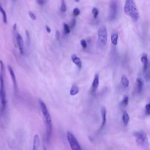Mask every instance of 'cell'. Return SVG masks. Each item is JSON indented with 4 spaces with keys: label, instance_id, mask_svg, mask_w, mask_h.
Instances as JSON below:
<instances>
[{
    "label": "cell",
    "instance_id": "cell-12",
    "mask_svg": "<svg viewBox=\"0 0 150 150\" xmlns=\"http://www.w3.org/2000/svg\"><path fill=\"white\" fill-rule=\"evenodd\" d=\"M141 60L143 63V72L145 73L147 70L148 68V55L146 53H144L142 54L141 58Z\"/></svg>",
    "mask_w": 150,
    "mask_h": 150
},
{
    "label": "cell",
    "instance_id": "cell-31",
    "mask_svg": "<svg viewBox=\"0 0 150 150\" xmlns=\"http://www.w3.org/2000/svg\"><path fill=\"white\" fill-rule=\"evenodd\" d=\"M56 38L57 40H59V38H60V32L58 30H56Z\"/></svg>",
    "mask_w": 150,
    "mask_h": 150
},
{
    "label": "cell",
    "instance_id": "cell-15",
    "mask_svg": "<svg viewBox=\"0 0 150 150\" xmlns=\"http://www.w3.org/2000/svg\"><path fill=\"white\" fill-rule=\"evenodd\" d=\"M122 120L124 125H127L129 121V116L126 111H124L122 115Z\"/></svg>",
    "mask_w": 150,
    "mask_h": 150
},
{
    "label": "cell",
    "instance_id": "cell-22",
    "mask_svg": "<svg viewBox=\"0 0 150 150\" xmlns=\"http://www.w3.org/2000/svg\"><path fill=\"white\" fill-rule=\"evenodd\" d=\"M91 12H92V14H93V18L94 19H96L98 15V9L96 8V7H94L93 9H92V11H91Z\"/></svg>",
    "mask_w": 150,
    "mask_h": 150
},
{
    "label": "cell",
    "instance_id": "cell-24",
    "mask_svg": "<svg viewBox=\"0 0 150 150\" xmlns=\"http://www.w3.org/2000/svg\"><path fill=\"white\" fill-rule=\"evenodd\" d=\"M61 11L63 12H66V5L65 4V0H61Z\"/></svg>",
    "mask_w": 150,
    "mask_h": 150
},
{
    "label": "cell",
    "instance_id": "cell-21",
    "mask_svg": "<svg viewBox=\"0 0 150 150\" xmlns=\"http://www.w3.org/2000/svg\"><path fill=\"white\" fill-rule=\"evenodd\" d=\"M128 102H129V98L128 96H125L123 99L122 100V101L120 103V105L122 107H126L128 104Z\"/></svg>",
    "mask_w": 150,
    "mask_h": 150
},
{
    "label": "cell",
    "instance_id": "cell-6",
    "mask_svg": "<svg viewBox=\"0 0 150 150\" xmlns=\"http://www.w3.org/2000/svg\"><path fill=\"white\" fill-rule=\"evenodd\" d=\"M134 136L135 141L140 145H145L148 142V138L146 134L144 131H138L134 133Z\"/></svg>",
    "mask_w": 150,
    "mask_h": 150
},
{
    "label": "cell",
    "instance_id": "cell-25",
    "mask_svg": "<svg viewBox=\"0 0 150 150\" xmlns=\"http://www.w3.org/2000/svg\"><path fill=\"white\" fill-rule=\"evenodd\" d=\"M76 20L75 18H73L70 23V25H69L70 27V29L74 28V27L76 26Z\"/></svg>",
    "mask_w": 150,
    "mask_h": 150
},
{
    "label": "cell",
    "instance_id": "cell-2",
    "mask_svg": "<svg viewBox=\"0 0 150 150\" xmlns=\"http://www.w3.org/2000/svg\"><path fill=\"white\" fill-rule=\"evenodd\" d=\"M4 65L2 60H0V113L2 114L6 105V93L5 90L4 86Z\"/></svg>",
    "mask_w": 150,
    "mask_h": 150
},
{
    "label": "cell",
    "instance_id": "cell-16",
    "mask_svg": "<svg viewBox=\"0 0 150 150\" xmlns=\"http://www.w3.org/2000/svg\"><path fill=\"white\" fill-rule=\"evenodd\" d=\"M137 90H138V93L139 94L141 93L143 86H144V82L142 81V80L138 77L137 79Z\"/></svg>",
    "mask_w": 150,
    "mask_h": 150
},
{
    "label": "cell",
    "instance_id": "cell-30",
    "mask_svg": "<svg viewBox=\"0 0 150 150\" xmlns=\"http://www.w3.org/2000/svg\"><path fill=\"white\" fill-rule=\"evenodd\" d=\"M80 43H81V46L84 49L87 47V42L86 41L84 40V39H82L80 42Z\"/></svg>",
    "mask_w": 150,
    "mask_h": 150
},
{
    "label": "cell",
    "instance_id": "cell-35",
    "mask_svg": "<svg viewBox=\"0 0 150 150\" xmlns=\"http://www.w3.org/2000/svg\"><path fill=\"white\" fill-rule=\"evenodd\" d=\"M74 1H76L77 3H78V2L80 1V0H74Z\"/></svg>",
    "mask_w": 150,
    "mask_h": 150
},
{
    "label": "cell",
    "instance_id": "cell-26",
    "mask_svg": "<svg viewBox=\"0 0 150 150\" xmlns=\"http://www.w3.org/2000/svg\"><path fill=\"white\" fill-rule=\"evenodd\" d=\"M145 115H149L150 114V104L148 103L146 105H145Z\"/></svg>",
    "mask_w": 150,
    "mask_h": 150
},
{
    "label": "cell",
    "instance_id": "cell-11",
    "mask_svg": "<svg viewBox=\"0 0 150 150\" xmlns=\"http://www.w3.org/2000/svg\"><path fill=\"white\" fill-rule=\"evenodd\" d=\"M98 85H99V76L98 74H96L91 84V93H94L96 92V91L98 88Z\"/></svg>",
    "mask_w": 150,
    "mask_h": 150
},
{
    "label": "cell",
    "instance_id": "cell-7",
    "mask_svg": "<svg viewBox=\"0 0 150 150\" xmlns=\"http://www.w3.org/2000/svg\"><path fill=\"white\" fill-rule=\"evenodd\" d=\"M118 9V2L117 0H111L110 2V13H109V20H114L117 15Z\"/></svg>",
    "mask_w": 150,
    "mask_h": 150
},
{
    "label": "cell",
    "instance_id": "cell-29",
    "mask_svg": "<svg viewBox=\"0 0 150 150\" xmlns=\"http://www.w3.org/2000/svg\"><path fill=\"white\" fill-rule=\"evenodd\" d=\"M29 16L30 17V18H31L32 20L35 21V20L36 19V15H35L33 12L29 11Z\"/></svg>",
    "mask_w": 150,
    "mask_h": 150
},
{
    "label": "cell",
    "instance_id": "cell-19",
    "mask_svg": "<svg viewBox=\"0 0 150 150\" xmlns=\"http://www.w3.org/2000/svg\"><path fill=\"white\" fill-rule=\"evenodd\" d=\"M0 12L2 15V20L4 23L6 24L7 23V15H6V13L5 12V11L4 10V9L3 8V7L2 6V5L0 4Z\"/></svg>",
    "mask_w": 150,
    "mask_h": 150
},
{
    "label": "cell",
    "instance_id": "cell-17",
    "mask_svg": "<svg viewBox=\"0 0 150 150\" xmlns=\"http://www.w3.org/2000/svg\"><path fill=\"white\" fill-rule=\"evenodd\" d=\"M121 83L125 87H127L129 86V80H128V79L125 75H122L121 76Z\"/></svg>",
    "mask_w": 150,
    "mask_h": 150
},
{
    "label": "cell",
    "instance_id": "cell-20",
    "mask_svg": "<svg viewBox=\"0 0 150 150\" xmlns=\"http://www.w3.org/2000/svg\"><path fill=\"white\" fill-rule=\"evenodd\" d=\"M118 39V34H117L115 33H112L111 36V41L112 44L114 45V46H116L117 45Z\"/></svg>",
    "mask_w": 150,
    "mask_h": 150
},
{
    "label": "cell",
    "instance_id": "cell-34",
    "mask_svg": "<svg viewBox=\"0 0 150 150\" xmlns=\"http://www.w3.org/2000/svg\"><path fill=\"white\" fill-rule=\"evenodd\" d=\"M43 150H47L45 145H43Z\"/></svg>",
    "mask_w": 150,
    "mask_h": 150
},
{
    "label": "cell",
    "instance_id": "cell-4",
    "mask_svg": "<svg viewBox=\"0 0 150 150\" xmlns=\"http://www.w3.org/2000/svg\"><path fill=\"white\" fill-rule=\"evenodd\" d=\"M98 35V45L100 47H103L105 46L107 41V32L105 26L100 27L97 32Z\"/></svg>",
    "mask_w": 150,
    "mask_h": 150
},
{
    "label": "cell",
    "instance_id": "cell-32",
    "mask_svg": "<svg viewBox=\"0 0 150 150\" xmlns=\"http://www.w3.org/2000/svg\"><path fill=\"white\" fill-rule=\"evenodd\" d=\"M36 2L39 5H43L45 2H44V0H36Z\"/></svg>",
    "mask_w": 150,
    "mask_h": 150
},
{
    "label": "cell",
    "instance_id": "cell-14",
    "mask_svg": "<svg viewBox=\"0 0 150 150\" xmlns=\"http://www.w3.org/2000/svg\"><path fill=\"white\" fill-rule=\"evenodd\" d=\"M40 144V139L39 137L38 134H36L33 138V147L32 150H38L39 146Z\"/></svg>",
    "mask_w": 150,
    "mask_h": 150
},
{
    "label": "cell",
    "instance_id": "cell-1",
    "mask_svg": "<svg viewBox=\"0 0 150 150\" xmlns=\"http://www.w3.org/2000/svg\"><path fill=\"white\" fill-rule=\"evenodd\" d=\"M39 103L41 111L43 116L46 128V138L47 140L49 141L51 137L52 132V121L51 116L45 103L40 99L39 100Z\"/></svg>",
    "mask_w": 150,
    "mask_h": 150
},
{
    "label": "cell",
    "instance_id": "cell-23",
    "mask_svg": "<svg viewBox=\"0 0 150 150\" xmlns=\"http://www.w3.org/2000/svg\"><path fill=\"white\" fill-rule=\"evenodd\" d=\"M63 29H64V33L65 34H69L70 32V27L66 23H63Z\"/></svg>",
    "mask_w": 150,
    "mask_h": 150
},
{
    "label": "cell",
    "instance_id": "cell-27",
    "mask_svg": "<svg viewBox=\"0 0 150 150\" xmlns=\"http://www.w3.org/2000/svg\"><path fill=\"white\" fill-rule=\"evenodd\" d=\"M80 13V11L79 8H75L73 11V15L74 16H77Z\"/></svg>",
    "mask_w": 150,
    "mask_h": 150
},
{
    "label": "cell",
    "instance_id": "cell-8",
    "mask_svg": "<svg viewBox=\"0 0 150 150\" xmlns=\"http://www.w3.org/2000/svg\"><path fill=\"white\" fill-rule=\"evenodd\" d=\"M16 43L21 54L22 55H24L25 53V50L23 40L22 37L19 33H17L16 36Z\"/></svg>",
    "mask_w": 150,
    "mask_h": 150
},
{
    "label": "cell",
    "instance_id": "cell-5",
    "mask_svg": "<svg viewBox=\"0 0 150 150\" xmlns=\"http://www.w3.org/2000/svg\"><path fill=\"white\" fill-rule=\"evenodd\" d=\"M66 137L71 150H82L77 139L71 132H67Z\"/></svg>",
    "mask_w": 150,
    "mask_h": 150
},
{
    "label": "cell",
    "instance_id": "cell-10",
    "mask_svg": "<svg viewBox=\"0 0 150 150\" xmlns=\"http://www.w3.org/2000/svg\"><path fill=\"white\" fill-rule=\"evenodd\" d=\"M8 71L9 73V74H10V76H11L12 83H13L14 89H15V91H16L17 90V82H16V76H15V72H14L12 67L9 65L8 66Z\"/></svg>",
    "mask_w": 150,
    "mask_h": 150
},
{
    "label": "cell",
    "instance_id": "cell-13",
    "mask_svg": "<svg viewBox=\"0 0 150 150\" xmlns=\"http://www.w3.org/2000/svg\"><path fill=\"white\" fill-rule=\"evenodd\" d=\"M71 60L73 62V63H74L77 66V67L79 69H80L82 67V62H81V59L75 54H73L71 55Z\"/></svg>",
    "mask_w": 150,
    "mask_h": 150
},
{
    "label": "cell",
    "instance_id": "cell-28",
    "mask_svg": "<svg viewBox=\"0 0 150 150\" xmlns=\"http://www.w3.org/2000/svg\"><path fill=\"white\" fill-rule=\"evenodd\" d=\"M26 33V39H27V42H28V45H29L30 44V35H29V32L28 30H26L25 32Z\"/></svg>",
    "mask_w": 150,
    "mask_h": 150
},
{
    "label": "cell",
    "instance_id": "cell-9",
    "mask_svg": "<svg viewBox=\"0 0 150 150\" xmlns=\"http://www.w3.org/2000/svg\"><path fill=\"white\" fill-rule=\"evenodd\" d=\"M106 115H107V110L106 108L104 106H102L101 108V126L100 127L99 129V131H101L104 127L105 123H106V121H107V117H106Z\"/></svg>",
    "mask_w": 150,
    "mask_h": 150
},
{
    "label": "cell",
    "instance_id": "cell-18",
    "mask_svg": "<svg viewBox=\"0 0 150 150\" xmlns=\"http://www.w3.org/2000/svg\"><path fill=\"white\" fill-rule=\"evenodd\" d=\"M79 88L77 87V86L76 84H73L70 90V94L71 96H75L79 93Z\"/></svg>",
    "mask_w": 150,
    "mask_h": 150
},
{
    "label": "cell",
    "instance_id": "cell-3",
    "mask_svg": "<svg viewBox=\"0 0 150 150\" xmlns=\"http://www.w3.org/2000/svg\"><path fill=\"white\" fill-rule=\"evenodd\" d=\"M124 13L129 16L134 21H137L139 18V12L134 0H125L124 6Z\"/></svg>",
    "mask_w": 150,
    "mask_h": 150
},
{
    "label": "cell",
    "instance_id": "cell-33",
    "mask_svg": "<svg viewBox=\"0 0 150 150\" xmlns=\"http://www.w3.org/2000/svg\"><path fill=\"white\" fill-rule=\"evenodd\" d=\"M46 30L47 32H48V33H50V32H51V29L48 26H46Z\"/></svg>",
    "mask_w": 150,
    "mask_h": 150
}]
</instances>
